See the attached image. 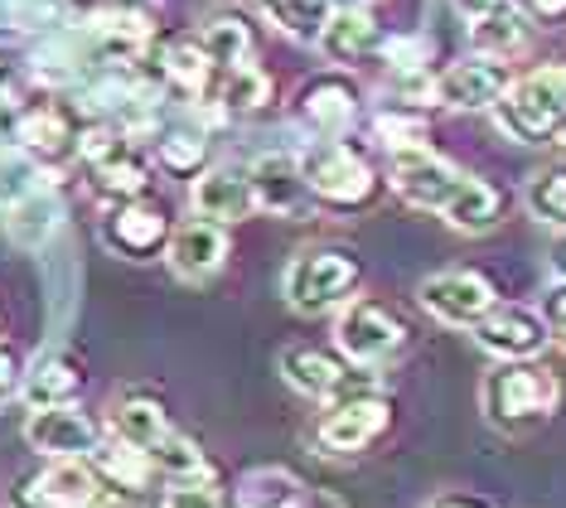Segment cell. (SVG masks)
Returning a JSON list of instances; mask_svg holds the SVG:
<instances>
[{
	"label": "cell",
	"instance_id": "cell-30",
	"mask_svg": "<svg viewBox=\"0 0 566 508\" xmlns=\"http://www.w3.org/2000/svg\"><path fill=\"white\" fill-rule=\"evenodd\" d=\"M146 460H150V470L170 475L175 485H189V479H203V475H209V460H203V450H199L189 436H179V432H165L156 446L146 450Z\"/></svg>",
	"mask_w": 566,
	"mask_h": 508
},
{
	"label": "cell",
	"instance_id": "cell-4",
	"mask_svg": "<svg viewBox=\"0 0 566 508\" xmlns=\"http://www.w3.org/2000/svg\"><path fill=\"white\" fill-rule=\"evenodd\" d=\"M301 169H305V185H311V194H319V199L334 204V208H364L373 199V189H378L368 160L358 151L339 146V141H334V146L311 151L301 160Z\"/></svg>",
	"mask_w": 566,
	"mask_h": 508
},
{
	"label": "cell",
	"instance_id": "cell-46",
	"mask_svg": "<svg viewBox=\"0 0 566 508\" xmlns=\"http://www.w3.org/2000/svg\"><path fill=\"white\" fill-rule=\"evenodd\" d=\"M552 267H557V271H562V277H566V238H562L557 247H552Z\"/></svg>",
	"mask_w": 566,
	"mask_h": 508
},
{
	"label": "cell",
	"instance_id": "cell-40",
	"mask_svg": "<svg viewBox=\"0 0 566 508\" xmlns=\"http://www.w3.org/2000/svg\"><path fill=\"white\" fill-rule=\"evenodd\" d=\"M543 324L552 339H562L566 344V286H552L547 301H543Z\"/></svg>",
	"mask_w": 566,
	"mask_h": 508
},
{
	"label": "cell",
	"instance_id": "cell-9",
	"mask_svg": "<svg viewBox=\"0 0 566 508\" xmlns=\"http://www.w3.org/2000/svg\"><path fill=\"white\" fill-rule=\"evenodd\" d=\"M252 194H256V208H266V214H305L311 208V185H305V169L295 160L291 151H266L256 155L252 165Z\"/></svg>",
	"mask_w": 566,
	"mask_h": 508
},
{
	"label": "cell",
	"instance_id": "cell-17",
	"mask_svg": "<svg viewBox=\"0 0 566 508\" xmlns=\"http://www.w3.org/2000/svg\"><path fill=\"white\" fill-rule=\"evenodd\" d=\"M527 39V10L513 6V0H494L489 10L470 15V44L489 59H509L518 54Z\"/></svg>",
	"mask_w": 566,
	"mask_h": 508
},
{
	"label": "cell",
	"instance_id": "cell-13",
	"mask_svg": "<svg viewBox=\"0 0 566 508\" xmlns=\"http://www.w3.org/2000/svg\"><path fill=\"white\" fill-rule=\"evenodd\" d=\"M165 238H170V228H165V214L150 204H117L107 218V228H102V242L112 247V252L122 257H150L160 252Z\"/></svg>",
	"mask_w": 566,
	"mask_h": 508
},
{
	"label": "cell",
	"instance_id": "cell-11",
	"mask_svg": "<svg viewBox=\"0 0 566 508\" xmlns=\"http://www.w3.org/2000/svg\"><path fill=\"white\" fill-rule=\"evenodd\" d=\"M509 93V73L504 63L494 59H470V63H455L436 77V102L455 112H480V107H494L499 97Z\"/></svg>",
	"mask_w": 566,
	"mask_h": 508
},
{
	"label": "cell",
	"instance_id": "cell-21",
	"mask_svg": "<svg viewBox=\"0 0 566 508\" xmlns=\"http://www.w3.org/2000/svg\"><path fill=\"white\" fill-rule=\"evenodd\" d=\"M378 39H382V30L373 15H364V10H339V15H329L325 34H319L315 44L325 49L334 63H358L378 49Z\"/></svg>",
	"mask_w": 566,
	"mask_h": 508
},
{
	"label": "cell",
	"instance_id": "cell-42",
	"mask_svg": "<svg viewBox=\"0 0 566 508\" xmlns=\"http://www.w3.org/2000/svg\"><path fill=\"white\" fill-rule=\"evenodd\" d=\"M87 508H146V499H140L136 489H122V485H107V489H97V499L87 504Z\"/></svg>",
	"mask_w": 566,
	"mask_h": 508
},
{
	"label": "cell",
	"instance_id": "cell-10",
	"mask_svg": "<svg viewBox=\"0 0 566 508\" xmlns=\"http://www.w3.org/2000/svg\"><path fill=\"white\" fill-rule=\"evenodd\" d=\"M474 339H480V349H489L494 359H509V363H527L552 344L543 315H533V310H489V315L474 324Z\"/></svg>",
	"mask_w": 566,
	"mask_h": 508
},
{
	"label": "cell",
	"instance_id": "cell-23",
	"mask_svg": "<svg viewBox=\"0 0 566 508\" xmlns=\"http://www.w3.org/2000/svg\"><path fill=\"white\" fill-rule=\"evenodd\" d=\"M78 387H83V377L78 369H73L69 359H40L34 369H24V383H20V393L30 407H69L73 397H78Z\"/></svg>",
	"mask_w": 566,
	"mask_h": 508
},
{
	"label": "cell",
	"instance_id": "cell-18",
	"mask_svg": "<svg viewBox=\"0 0 566 508\" xmlns=\"http://www.w3.org/2000/svg\"><path fill=\"white\" fill-rule=\"evenodd\" d=\"M15 141L30 155H59L78 141V132H73V116L63 107H54V102H34V107H24L15 116Z\"/></svg>",
	"mask_w": 566,
	"mask_h": 508
},
{
	"label": "cell",
	"instance_id": "cell-31",
	"mask_svg": "<svg viewBox=\"0 0 566 508\" xmlns=\"http://www.w3.org/2000/svg\"><path fill=\"white\" fill-rule=\"evenodd\" d=\"M238 499H242V508H295L301 504V479H295L291 470L266 465V470L242 475Z\"/></svg>",
	"mask_w": 566,
	"mask_h": 508
},
{
	"label": "cell",
	"instance_id": "cell-2",
	"mask_svg": "<svg viewBox=\"0 0 566 508\" xmlns=\"http://www.w3.org/2000/svg\"><path fill=\"white\" fill-rule=\"evenodd\" d=\"M557 397H562V383L547 369H537L533 359L509 363V369L489 373V383H484V412L499 432H527V426H537L557 407Z\"/></svg>",
	"mask_w": 566,
	"mask_h": 508
},
{
	"label": "cell",
	"instance_id": "cell-5",
	"mask_svg": "<svg viewBox=\"0 0 566 508\" xmlns=\"http://www.w3.org/2000/svg\"><path fill=\"white\" fill-rule=\"evenodd\" d=\"M334 339H339L344 359L354 363H382L402 349V324L388 305L378 301H349L344 305L339 324H334Z\"/></svg>",
	"mask_w": 566,
	"mask_h": 508
},
{
	"label": "cell",
	"instance_id": "cell-35",
	"mask_svg": "<svg viewBox=\"0 0 566 508\" xmlns=\"http://www.w3.org/2000/svg\"><path fill=\"white\" fill-rule=\"evenodd\" d=\"M34 189H40V169L20 155H0V204H20Z\"/></svg>",
	"mask_w": 566,
	"mask_h": 508
},
{
	"label": "cell",
	"instance_id": "cell-48",
	"mask_svg": "<svg viewBox=\"0 0 566 508\" xmlns=\"http://www.w3.org/2000/svg\"><path fill=\"white\" fill-rule=\"evenodd\" d=\"M295 508H301V504H295ZM315 508H334V504H315Z\"/></svg>",
	"mask_w": 566,
	"mask_h": 508
},
{
	"label": "cell",
	"instance_id": "cell-32",
	"mask_svg": "<svg viewBox=\"0 0 566 508\" xmlns=\"http://www.w3.org/2000/svg\"><path fill=\"white\" fill-rule=\"evenodd\" d=\"M203 49H209V59L218 63V69H242V63L252 59V34H248V24H242L238 15H223V20L209 24Z\"/></svg>",
	"mask_w": 566,
	"mask_h": 508
},
{
	"label": "cell",
	"instance_id": "cell-49",
	"mask_svg": "<svg viewBox=\"0 0 566 508\" xmlns=\"http://www.w3.org/2000/svg\"><path fill=\"white\" fill-rule=\"evenodd\" d=\"M557 136H562V141H566V126H562V132H557Z\"/></svg>",
	"mask_w": 566,
	"mask_h": 508
},
{
	"label": "cell",
	"instance_id": "cell-6",
	"mask_svg": "<svg viewBox=\"0 0 566 508\" xmlns=\"http://www.w3.org/2000/svg\"><path fill=\"white\" fill-rule=\"evenodd\" d=\"M455 185H460V175L441 160V155H431L427 146H397L392 151V189L402 194L411 208L441 214L450 204V194H455Z\"/></svg>",
	"mask_w": 566,
	"mask_h": 508
},
{
	"label": "cell",
	"instance_id": "cell-19",
	"mask_svg": "<svg viewBox=\"0 0 566 508\" xmlns=\"http://www.w3.org/2000/svg\"><path fill=\"white\" fill-rule=\"evenodd\" d=\"M499 208H504V199H499L494 185H484V179H465L460 175L455 194H450V204L441 208L446 224L455 232H470V238H480V232H489L499 224Z\"/></svg>",
	"mask_w": 566,
	"mask_h": 508
},
{
	"label": "cell",
	"instance_id": "cell-39",
	"mask_svg": "<svg viewBox=\"0 0 566 508\" xmlns=\"http://www.w3.org/2000/svg\"><path fill=\"white\" fill-rule=\"evenodd\" d=\"M24 83V59L10 44H0V102H10Z\"/></svg>",
	"mask_w": 566,
	"mask_h": 508
},
{
	"label": "cell",
	"instance_id": "cell-28",
	"mask_svg": "<svg viewBox=\"0 0 566 508\" xmlns=\"http://www.w3.org/2000/svg\"><path fill=\"white\" fill-rule=\"evenodd\" d=\"M266 97H272L266 73H256L252 63H242V69H218L203 102H218L223 112H256V107H266Z\"/></svg>",
	"mask_w": 566,
	"mask_h": 508
},
{
	"label": "cell",
	"instance_id": "cell-20",
	"mask_svg": "<svg viewBox=\"0 0 566 508\" xmlns=\"http://www.w3.org/2000/svg\"><path fill=\"white\" fill-rule=\"evenodd\" d=\"M59 224H63V204L49 189H34V194H24L20 204L6 208V232H10V242H20V247H44L59 232Z\"/></svg>",
	"mask_w": 566,
	"mask_h": 508
},
{
	"label": "cell",
	"instance_id": "cell-16",
	"mask_svg": "<svg viewBox=\"0 0 566 508\" xmlns=\"http://www.w3.org/2000/svg\"><path fill=\"white\" fill-rule=\"evenodd\" d=\"M97 489H102V479H97L93 465H83V460H54L30 485V499L40 504V508H87V504L97 499Z\"/></svg>",
	"mask_w": 566,
	"mask_h": 508
},
{
	"label": "cell",
	"instance_id": "cell-15",
	"mask_svg": "<svg viewBox=\"0 0 566 508\" xmlns=\"http://www.w3.org/2000/svg\"><path fill=\"white\" fill-rule=\"evenodd\" d=\"M382 426H388V402L382 397H349L319 422V440H325L329 450H364Z\"/></svg>",
	"mask_w": 566,
	"mask_h": 508
},
{
	"label": "cell",
	"instance_id": "cell-45",
	"mask_svg": "<svg viewBox=\"0 0 566 508\" xmlns=\"http://www.w3.org/2000/svg\"><path fill=\"white\" fill-rule=\"evenodd\" d=\"M455 6L465 10V15H480V10H489V6H494V0H455Z\"/></svg>",
	"mask_w": 566,
	"mask_h": 508
},
{
	"label": "cell",
	"instance_id": "cell-43",
	"mask_svg": "<svg viewBox=\"0 0 566 508\" xmlns=\"http://www.w3.org/2000/svg\"><path fill=\"white\" fill-rule=\"evenodd\" d=\"M527 15H537V20H562V15H566V0H527Z\"/></svg>",
	"mask_w": 566,
	"mask_h": 508
},
{
	"label": "cell",
	"instance_id": "cell-37",
	"mask_svg": "<svg viewBox=\"0 0 566 508\" xmlns=\"http://www.w3.org/2000/svg\"><path fill=\"white\" fill-rule=\"evenodd\" d=\"M24 383V359L15 344H0V402H10Z\"/></svg>",
	"mask_w": 566,
	"mask_h": 508
},
{
	"label": "cell",
	"instance_id": "cell-41",
	"mask_svg": "<svg viewBox=\"0 0 566 508\" xmlns=\"http://www.w3.org/2000/svg\"><path fill=\"white\" fill-rule=\"evenodd\" d=\"M421 59H427V39H392L388 44V63L397 69H421Z\"/></svg>",
	"mask_w": 566,
	"mask_h": 508
},
{
	"label": "cell",
	"instance_id": "cell-8",
	"mask_svg": "<svg viewBox=\"0 0 566 508\" xmlns=\"http://www.w3.org/2000/svg\"><path fill=\"white\" fill-rule=\"evenodd\" d=\"M494 286L474 271H441V277L421 281V305L441 324H480L494 310Z\"/></svg>",
	"mask_w": 566,
	"mask_h": 508
},
{
	"label": "cell",
	"instance_id": "cell-1",
	"mask_svg": "<svg viewBox=\"0 0 566 508\" xmlns=\"http://www.w3.org/2000/svg\"><path fill=\"white\" fill-rule=\"evenodd\" d=\"M494 122L523 146H543L557 136L566 126V63H547L509 83V93L494 102Z\"/></svg>",
	"mask_w": 566,
	"mask_h": 508
},
{
	"label": "cell",
	"instance_id": "cell-22",
	"mask_svg": "<svg viewBox=\"0 0 566 508\" xmlns=\"http://www.w3.org/2000/svg\"><path fill=\"white\" fill-rule=\"evenodd\" d=\"M281 377L305 397H334L344 387V363L329 354H315V349H286L281 354Z\"/></svg>",
	"mask_w": 566,
	"mask_h": 508
},
{
	"label": "cell",
	"instance_id": "cell-33",
	"mask_svg": "<svg viewBox=\"0 0 566 508\" xmlns=\"http://www.w3.org/2000/svg\"><path fill=\"white\" fill-rule=\"evenodd\" d=\"M97 465H102V479H112V485L122 489H140L150 479V460L146 450L126 446V440H112V446H97Z\"/></svg>",
	"mask_w": 566,
	"mask_h": 508
},
{
	"label": "cell",
	"instance_id": "cell-27",
	"mask_svg": "<svg viewBox=\"0 0 566 508\" xmlns=\"http://www.w3.org/2000/svg\"><path fill=\"white\" fill-rule=\"evenodd\" d=\"M301 107L319 132H344L354 122V87L344 77H315L301 93Z\"/></svg>",
	"mask_w": 566,
	"mask_h": 508
},
{
	"label": "cell",
	"instance_id": "cell-3",
	"mask_svg": "<svg viewBox=\"0 0 566 508\" xmlns=\"http://www.w3.org/2000/svg\"><path fill=\"white\" fill-rule=\"evenodd\" d=\"M358 286V262L339 247H315L301 252L286 271V301L301 315H325Z\"/></svg>",
	"mask_w": 566,
	"mask_h": 508
},
{
	"label": "cell",
	"instance_id": "cell-14",
	"mask_svg": "<svg viewBox=\"0 0 566 508\" xmlns=\"http://www.w3.org/2000/svg\"><path fill=\"white\" fill-rule=\"evenodd\" d=\"M223 262H228V232H223V224L199 218V224H185L179 232H170V267L179 271V277L203 281V277H213Z\"/></svg>",
	"mask_w": 566,
	"mask_h": 508
},
{
	"label": "cell",
	"instance_id": "cell-44",
	"mask_svg": "<svg viewBox=\"0 0 566 508\" xmlns=\"http://www.w3.org/2000/svg\"><path fill=\"white\" fill-rule=\"evenodd\" d=\"M431 508H484L480 499H465V494H441Z\"/></svg>",
	"mask_w": 566,
	"mask_h": 508
},
{
	"label": "cell",
	"instance_id": "cell-29",
	"mask_svg": "<svg viewBox=\"0 0 566 508\" xmlns=\"http://www.w3.org/2000/svg\"><path fill=\"white\" fill-rule=\"evenodd\" d=\"M97 194L102 199H117V204H132L140 199V189L150 185V175H146V160H140L136 151H112L107 160H97Z\"/></svg>",
	"mask_w": 566,
	"mask_h": 508
},
{
	"label": "cell",
	"instance_id": "cell-38",
	"mask_svg": "<svg viewBox=\"0 0 566 508\" xmlns=\"http://www.w3.org/2000/svg\"><path fill=\"white\" fill-rule=\"evenodd\" d=\"M165 508H223V504H218V494L209 485H195V479H189V485H175L170 489Z\"/></svg>",
	"mask_w": 566,
	"mask_h": 508
},
{
	"label": "cell",
	"instance_id": "cell-34",
	"mask_svg": "<svg viewBox=\"0 0 566 508\" xmlns=\"http://www.w3.org/2000/svg\"><path fill=\"white\" fill-rule=\"evenodd\" d=\"M527 208H533L543 224L566 228V165H547L543 175L527 185Z\"/></svg>",
	"mask_w": 566,
	"mask_h": 508
},
{
	"label": "cell",
	"instance_id": "cell-7",
	"mask_svg": "<svg viewBox=\"0 0 566 508\" xmlns=\"http://www.w3.org/2000/svg\"><path fill=\"white\" fill-rule=\"evenodd\" d=\"M24 440L54 460H83L102 446V432L69 402V407H34L24 422Z\"/></svg>",
	"mask_w": 566,
	"mask_h": 508
},
{
	"label": "cell",
	"instance_id": "cell-26",
	"mask_svg": "<svg viewBox=\"0 0 566 508\" xmlns=\"http://www.w3.org/2000/svg\"><path fill=\"white\" fill-rule=\"evenodd\" d=\"M256 6H262L266 24H276L281 34L301 39V44H315L334 15L329 0H256Z\"/></svg>",
	"mask_w": 566,
	"mask_h": 508
},
{
	"label": "cell",
	"instance_id": "cell-47",
	"mask_svg": "<svg viewBox=\"0 0 566 508\" xmlns=\"http://www.w3.org/2000/svg\"><path fill=\"white\" fill-rule=\"evenodd\" d=\"M329 6H334V10H364L368 0H329Z\"/></svg>",
	"mask_w": 566,
	"mask_h": 508
},
{
	"label": "cell",
	"instance_id": "cell-12",
	"mask_svg": "<svg viewBox=\"0 0 566 508\" xmlns=\"http://www.w3.org/2000/svg\"><path fill=\"white\" fill-rule=\"evenodd\" d=\"M189 204L209 224H242V218L256 214L252 179L238 175V169H203L195 179V189H189Z\"/></svg>",
	"mask_w": 566,
	"mask_h": 508
},
{
	"label": "cell",
	"instance_id": "cell-24",
	"mask_svg": "<svg viewBox=\"0 0 566 508\" xmlns=\"http://www.w3.org/2000/svg\"><path fill=\"white\" fill-rule=\"evenodd\" d=\"M160 73L170 77L175 87H185V93H195L203 102L213 87V77H218V63L209 59V49H203L199 39H175V44H165V54H160Z\"/></svg>",
	"mask_w": 566,
	"mask_h": 508
},
{
	"label": "cell",
	"instance_id": "cell-25",
	"mask_svg": "<svg viewBox=\"0 0 566 508\" xmlns=\"http://www.w3.org/2000/svg\"><path fill=\"white\" fill-rule=\"evenodd\" d=\"M112 432H117V440H126V446L150 450L170 432V422H165V407L156 397H122L117 407H112Z\"/></svg>",
	"mask_w": 566,
	"mask_h": 508
},
{
	"label": "cell",
	"instance_id": "cell-36",
	"mask_svg": "<svg viewBox=\"0 0 566 508\" xmlns=\"http://www.w3.org/2000/svg\"><path fill=\"white\" fill-rule=\"evenodd\" d=\"M203 155H209V146H203L199 136H189V132H175V136L160 141L165 169H179V175H195V169L203 165Z\"/></svg>",
	"mask_w": 566,
	"mask_h": 508
}]
</instances>
